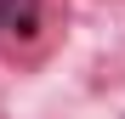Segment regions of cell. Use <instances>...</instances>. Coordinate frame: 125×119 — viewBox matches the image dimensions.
<instances>
[{"label": "cell", "mask_w": 125, "mask_h": 119, "mask_svg": "<svg viewBox=\"0 0 125 119\" xmlns=\"http://www.w3.org/2000/svg\"><path fill=\"white\" fill-rule=\"evenodd\" d=\"M34 17H40L34 0H0V34L6 28H34Z\"/></svg>", "instance_id": "6da1fadb"}]
</instances>
